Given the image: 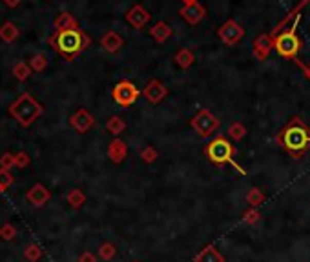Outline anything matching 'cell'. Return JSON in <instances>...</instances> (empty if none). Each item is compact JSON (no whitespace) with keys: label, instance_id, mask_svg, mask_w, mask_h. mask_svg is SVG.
Listing matches in <instances>:
<instances>
[{"label":"cell","instance_id":"cell-14","mask_svg":"<svg viewBox=\"0 0 310 262\" xmlns=\"http://www.w3.org/2000/svg\"><path fill=\"white\" fill-rule=\"evenodd\" d=\"M101 44H102V48H104L106 51H110V53H115V51H117V49L122 46V39L117 35V33L110 31V33H106V35L102 36Z\"/></svg>","mask_w":310,"mask_h":262},{"label":"cell","instance_id":"cell-32","mask_svg":"<svg viewBox=\"0 0 310 262\" xmlns=\"http://www.w3.org/2000/svg\"><path fill=\"white\" fill-rule=\"evenodd\" d=\"M228 133H230V137H234L235 140H239V139H243L245 137V127L241 126V124H232L230 126V129H228Z\"/></svg>","mask_w":310,"mask_h":262},{"label":"cell","instance_id":"cell-18","mask_svg":"<svg viewBox=\"0 0 310 262\" xmlns=\"http://www.w3.org/2000/svg\"><path fill=\"white\" fill-rule=\"evenodd\" d=\"M16 36H19V29L13 22H4L0 26V40L11 44L13 40H16Z\"/></svg>","mask_w":310,"mask_h":262},{"label":"cell","instance_id":"cell-31","mask_svg":"<svg viewBox=\"0 0 310 262\" xmlns=\"http://www.w3.org/2000/svg\"><path fill=\"white\" fill-rule=\"evenodd\" d=\"M15 166V155L13 153H4L0 157V170H11Z\"/></svg>","mask_w":310,"mask_h":262},{"label":"cell","instance_id":"cell-13","mask_svg":"<svg viewBox=\"0 0 310 262\" xmlns=\"http://www.w3.org/2000/svg\"><path fill=\"white\" fill-rule=\"evenodd\" d=\"M126 153H128V149H126V144L122 142V140H113L112 144H110L108 147V155L110 159L113 160V162H122L126 157Z\"/></svg>","mask_w":310,"mask_h":262},{"label":"cell","instance_id":"cell-8","mask_svg":"<svg viewBox=\"0 0 310 262\" xmlns=\"http://www.w3.org/2000/svg\"><path fill=\"white\" fill-rule=\"evenodd\" d=\"M49 191L46 190V186L44 184H35V186L31 188V190L26 193V199L29 200V204H33V206H37V208H41V206H44L46 202L49 200Z\"/></svg>","mask_w":310,"mask_h":262},{"label":"cell","instance_id":"cell-36","mask_svg":"<svg viewBox=\"0 0 310 262\" xmlns=\"http://www.w3.org/2000/svg\"><path fill=\"white\" fill-rule=\"evenodd\" d=\"M4 4L8 6V8H16V6L21 4V0H4Z\"/></svg>","mask_w":310,"mask_h":262},{"label":"cell","instance_id":"cell-11","mask_svg":"<svg viewBox=\"0 0 310 262\" xmlns=\"http://www.w3.org/2000/svg\"><path fill=\"white\" fill-rule=\"evenodd\" d=\"M165 95H166V87L162 86L159 80H152V82H150L148 86H146V89H144V97L152 104H159Z\"/></svg>","mask_w":310,"mask_h":262},{"label":"cell","instance_id":"cell-37","mask_svg":"<svg viewBox=\"0 0 310 262\" xmlns=\"http://www.w3.org/2000/svg\"><path fill=\"white\" fill-rule=\"evenodd\" d=\"M2 193H4V190H2V188H0V195H2Z\"/></svg>","mask_w":310,"mask_h":262},{"label":"cell","instance_id":"cell-10","mask_svg":"<svg viewBox=\"0 0 310 262\" xmlns=\"http://www.w3.org/2000/svg\"><path fill=\"white\" fill-rule=\"evenodd\" d=\"M219 36H221L228 46H232V44H235L243 36V29L239 28L235 22H226L221 31H219Z\"/></svg>","mask_w":310,"mask_h":262},{"label":"cell","instance_id":"cell-7","mask_svg":"<svg viewBox=\"0 0 310 262\" xmlns=\"http://www.w3.org/2000/svg\"><path fill=\"white\" fill-rule=\"evenodd\" d=\"M276 49L281 57L285 59H294L299 51V40L294 35V31L283 33L278 40H276Z\"/></svg>","mask_w":310,"mask_h":262},{"label":"cell","instance_id":"cell-9","mask_svg":"<svg viewBox=\"0 0 310 262\" xmlns=\"http://www.w3.org/2000/svg\"><path fill=\"white\" fill-rule=\"evenodd\" d=\"M69 124H71L79 133H86V131L95 124V119H93L92 113L86 111V109H79V111L69 119Z\"/></svg>","mask_w":310,"mask_h":262},{"label":"cell","instance_id":"cell-21","mask_svg":"<svg viewBox=\"0 0 310 262\" xmlns=\"http://www.w3.org/2000/svg\"><path fill=\"white\" fill-rule=\"evenodd\" d=\"M41 257H42V250L37 246V244H29V246L26 248L24 258L28 262H39V260H41Z\"/></svg>","mask_w":310,"mask_h":262},{"label":"cell","instance_id":"cell-6","mask_svg":"<svg viewBox=\"0 0 310 262\" xmlns=\"http://www.w3.org/2000/svg\"><path fill=\"white\" fill-rule=\"evenodd\" d=\"M192 126L201 137H208V135H212L215 129H217L219 120L215 119V117L212 115L210 111L203 109V111H199L197 115H195V119L192 120Z\"/></svg>","mask_w":310,"mask_h":262},{"label":"cell","instance_id":"cell-15","mask_svg":"<svg viewBox=\"0 0 310 262\" xmlns=\"http://www.w3.org/2000/svg\"><path fill=\"white\" fill-rule=\"evenodd\" d=\"M203 15H205V9H203L201 6H197V4H190V6H186V8L183 9V16L188 20L190 24H197L199 20L203 18Z\"/></svg>","mask_w":310,"mask_h":262},{"label":"cell","instance_id":"cell-26","mask_svg":"<svg viewBox=\"0 0 310 262\" xmlns=\"http://www.w3.org/2000/svg\"><path fill=\"white\" fill-rule=\"evenodd\" d=\"M13 184V175L9 170H0V188L2 190H8L9 186Z\"/></svg>","mask_w":310,"mask_h":262},{"label":"cell","instance_id":"cell-34","mask_svg":"<svg viewBox=\"0 0 310 262\" xmlns=\"http://www.w3.org/2000/svg\"><path fill=\"white\" fill-rule=\"evenodd\" d=\"M258 218H259V213H258V211H256V210L246 211V213H245V222H248V224L258 222Z\"/></svg>","mask_w":310,"mask_h":262},{"label":"cell","instance_id":"cell-12","mask_svg":"<svg viewBox=\"0 0 310 262\" xmlns=\"http://www.w3.org/2000/svg\"><path fill=\"white\" fill-rule=\"evenodd\" d=\"M126 18H128L130 24H133L135 28H142V26H144V22H148L150 15L141 8V6H135V8L130 9V11H128Z\"/></svg>","mask_w":310,"mask_h":262},{"label":"cell","instance_id":"cell-4","mask_svg":"<svg viewBox=\"0 0 310 262\" xmlns=\"http://www.w3.org/2000/svg\"><path fill=\"white\" fill-rule=\"evenodd\" d=\"M205 153L212 164H217V166H223V164H232L239 173L245 175V170L239 167L238 162L234 160V147H232V144H230L226 139H223V137H217V139L212 140V142L206 146Z\"/></svg>","mask_w":310,"mask_h":262},{"label":"cell","instance_id":"cell-22","mask_svg":"<svg viewBox=\"0 0 310 262\" xmlns=\"http://www.w3.org/2000/svg\"><path fill=\"white\" fill-rule=\"evenodd\" d=\"M46 66H48V59L44 55H35L31 60H29V68L33 71H44Z\"/></svg>","mask_w":310,"mask_h":262},{"label":"cell","instance_id":"cell-23","mask_svg":"<svg viewBox=\"0 0 310 262\" xmlns=\"http://www.w3.org/2000/svg\"><path fill=\"white\" fill-rule=\"evenodd\" d=\"M115 253H117V250H115V246L110 242H104L101 248H99V257H101L102 260H112V258L115 257Z\"/></svg>","mask_w":310,"mask_h":262},{"label":"cell","instance_id":"cell-25","mask_svg":"<svg viewBox=\"0 0 310 262\" xmlns=\"http://www.w3.org/2000/svg\"><path fill=\"white\" fill-rule=\"evenodd\" d=\"M15 237H16L15 226H11V224H4V226H0V238H2V240L9 242V240H13Z\"/></svg>","mask_w":310,"mask_h":262},{"label":"cell","instance_id":"cell-3","mask_svg":"<svg viewBox=\"0 0 310 262\" xmlns=\"http://www.w3.org/2000/svg\"><path fill=\"white\" fill-rule=\"evenodd\" d=\"M279 140L286 151H290L294 157H299L310 146V131L303 127L301 124H298V126L292 124L283 131Z\"/></svg>","mask_w":310,"mask_h":262},{"label":"cell","instance_id":"cell-19","mask_svg":"<svg viewBox=\"0 0 310 262\" xmlns=\"http://www.w3.org/2000/svg\"><path fill=\"white\" fill-rule=\"evenodd\" d=\"M31 71L33 69L29 68V64L26 62H16L15 66H13V75H15L16 80H22V82H24L26 79H29Z\"/></svg>","mask_w":310,"mask_h":262},{"label":"cell","instance_id":"cell-33","mask_svg":"<svg viewBox=\"0 0 310 262\" xmlns=\"http://www.w3.org/2000/svg\"><path fill=\"white\" fill-rule=\"evenodd\" d=\"M155 157H157V153H155V149H153V147H146V149L142 151V159H144L146 162H153V160H155Z\"/></svg>","mask_w":310,"mask_h":262},{"label":"cell","instance_id":"cell-29","mask_svg":"<svg viewBox=\"0 0 310 262\" xmlns=\"http://www.w3.org/2000/svg\"><path fill=\"white\" fill-rule=\"evenodd\" d=\"M152 33H153V36L157 40H165L166 36L170 35V28L166 24H157L155 28L152 29Z\"/></svg>","mask_w":310,"mask_h":262},{"label":"cell","instance_id":"cell-24","mask_svg":"<svg viewBox=\"0 0 310 262\" xmlns=\"http://www.w3.org/2000/svg\"><path fill=\"white\" fill-rule=\"evenodd\" d=\"M106 127H108L110 133H113V135H119V133L124 129V122H122L119 117H112V119L108 120V124H106Z\"/></svg>","mask_w":310,"mask_h":262},{"label":"cell","instance_id":"cell-20","mask_svg":"<svg viewBox=\"0 0 310 262\" xmlns=\"http://www.w3.org/2000/svg\"><path fill=\"white\" fill-rule=\"evenodd\" d=\"M66 200H68V204L71 208H75V210H79V208L82 206V204L86 202V197L84 193H82L81 190H71L68 193V197H66Z\"/></svg>","mask_w":310,"mask_h":262},{"label":"cell","instance_id":"cell-35","mask_svg":"<svg viewBox=\"0 0 310 262\" xmlns=\"http://www.w3.org/2000/svg\"><path fill=\"white\" fill-rule=\"evenodd\" d=\"M79 262H97L95 255L89 253V251H86V253H82L81 257H79Z\"/></svg>","mask_w":310,"mask_h":262},{"label":"cell","instance_id":"cell-1","mask_svg":"<svg viewBox=\"0 0 310 262\" xmlns=\"http://www.w3.org/2000/svg\"><path fill=\"white\" fill-rule=\"evenodd\" d=\"M51 42H55V48L59 49L62 57H66V60H71L77 53L88 48L89 36L79 29H66V31L57 33L51 39Z\"/></svg>","mask_w":310,"mask_h":262},{"label":"cell","instance_id":"cell-5","mask_svg":"<svg viewBox=\"0 0 310 262\" xmlns=\"http://www.w3.org/2000/svg\"><path fill=\"white\" fill-rule=\"evenodd\" d=\"M139 97V89L135 86H133L132 82H128V80H122V82H119L117 86L113 87V99H115V102L119 104V106H132L135 100H137Z\"/></svg>","mask_w":310,"mask_h":262},{"label":"cell","instance_id":"cell-28","mask_svg":"<svg viewBox=\"0 0 310 262\" xmlns=\"http://www.w3.org/2000/svg\"><path fill=\"white\" fill-rule=\"evenodd\" d=\"M29 155L28 153H24V151H19V153H15V166L21 167V170H24V167L29 166Z\"/></svg>","mask_w":310,"mask_h":262},{"label":"cell","instance_id":"cell-2","mask_svg":"<svg viewBox=\"0 0 310 262\" xmlns=\"http://www.w3.org/2000/svg\"><path fill=\"white\" fill-rule=\"evenodd\" d=\"M9 113H11V117L16 122L22 124L24 127H28L44 113V107L37 102L29 93H22V95L9 106Z\"/></svg>","mask_w":310,"mask_h":262},{"label":"cell","instance_id":"cell-16","mask_svg":"<svg viewBox=\"0 0 310 262\" xmlns=\"http://www.w3.org/2000/svg\"><path fill=\"white\" fill-rule=\"evenodd\" d=\"M195 262H225V257L214 246H210L195 257Z\"/></svg>","mask_w":310,"mask_h":262},{"label":"cell","instance_id":"cell-17","mask_svg":"<svg viewBox=\"0 0 310 262\" xmlns=\"http://www.w3.org/2000/svg\"><path fill=\"white\" fill-rule=\"evenodd\" d=\"M55 28L59 31H66V29H77V20L73 18L69 13H61L55 18Z\"/></svg>","mask_w":310,"mask_h":262},{"label":"cell","instance_id":"cell-27","mask_svg":"<svg viewBox=\"0 0 310 262\" xmlns=\"http://www.w3.org/2000/svg\"><path fill=\"white\" fill-rule=\"evenodd\" d=\"M263 199H265V195H263L258 188H254V190L248 193V197H246V200H248L252 206H259V204L263 202Z\"/></svg>","mask_w":310,"mask_h":262},{"label":"cell","instance_id":"cell-38","mask_svg":"<svg viewBox=\"0 0 310 262\" xmlns=\"http://www.w3.org/2000/svg\"><path fill=\"white\" fill-rule=\"evenodd\" d=\"M135 262H137V260H135Z\"/></svg>","mask_w":310,"mask_h":262},{"label":"cell","instance_id":"cell-30","mask_svg":"<svg viewBox=\"0 0 310 262\" xmlns=\"http://www.w3.org/2000/svg\"><path fill=\"white\" fill-rule=\"evenodd\" d=\"M175 60H177L179 64H181L183 68H188L190 64L193 62V55L190 51H186V49H183L181 53H179L177 57H175Z\"/></svg>","mask_w":310,"mask_h":262}]
</instances>
